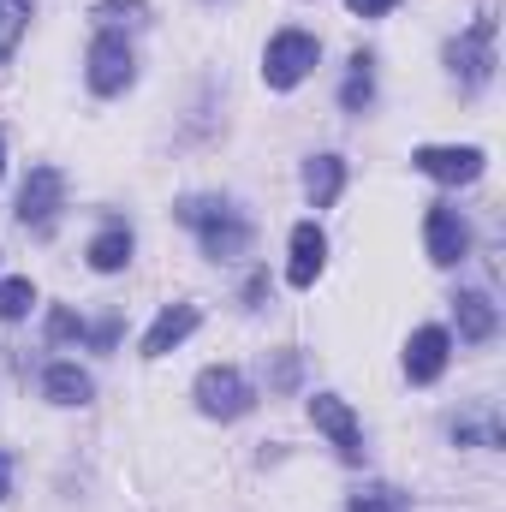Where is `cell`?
Masks as SVG:
<instances>
[{
  "instance_id": "1",
  "label": "cell",
  "mask_w": 506,
  "mask_h": 512,
  "mask_svg": "<svg viewBox=\"0 0 506 512\" xmlns=\"http://www.w3.org/2000/svg\"><path fill=\"white\" fill-rule=\"evenodd\" d=\"M173 215L203 239V256H215V262H233V256L251 251V221L221 197H185Z\"/></svg>"
},
{
  "instance_id": "2",
  "label": "cell",
  "mask_w": 506,
  "mask_h": 512,
  "mask_svg": "<svg viewBox=\"0 0 506 512\" xmlns=\"http://www.w3.org/2000/svg\"><path fill=\"white\" fill-rule=\"evenodd\" d=\"M316 54H322V42H316L310 30H274L268 48H262V84H268V90L304 84L310 66H316Z\"/></svg>"
},
{
  "instance_id": "3",
  "label": "cell",
  "mask_w": 506,
  "mask_h": 512,
  "mask_svg": "<svg viewBox=\"0 0 506 512\" xmlns=\"http://www.w3.org/2000/svg\"><path fill=\"white\" fill-rule=\"evenodd\" d=\"M447 66H453L459 90H483L495 78V12H477V24L447 42Z\"/></svg>"
},
{
  "instance_id": "4",
  "label": "cell",
  "mask_w": 506,
  "mask_h": 512,
  "mask_svg": "<svg viewBox=\"0 0 506 512\" xmlns=\"http://www.w3.org/2000/svg\"><path fill=\"white\" fill-rule=\"evenodd\" d=\"M191 393H197V411H203V417H221V423L245 417V411L256 405V387L245 382L233 364H209V370L197 376V387H191Z\"/></svg>"
},
{
  "instance_id": "5",
  "label": "cell",
  "mask_w": 506,
  "mask_h": 512,
  "mask_svg": "<svg viewBox=\"0 0 506 512\" xmlns=\"http://www.w3.org/2000/svg\"><path fill=\"white\" fill-rule=\"evenodd\" d=\"M483 161L489 155L477 143H423V149H411V167L435 185H471V179H483Z\"/></svg>"
},
{
  "instance_id": "6",
  "label": "cell",
  "mask_w": 506,
  "mask_h": 512,
  "mask_svg": "<svg viewBox=\"0 0 506 512\" xmlns=\"http://www.w3.org/2000/svg\"><path fill=\"white\" fill-rule=\"evenodd\" d=\"M84 78H90V90H96V96H120L131 78H137V60H131L126 36L102 30V36L90 42V54H84Z\"/></svg>"
},
{
  "instance_id": "7",
  "label": "cell",
  "mask_w": 506,
  "mask_h": 512,
  "mask_svg": "<svg viewBox=\"0 0 506 512\" xmlns=\"http://www.w3.org/2000/svg\"><path fill=\"white\" fill-rule=\"evenodd\" d=\"M60 203H66V173L60 167H30V179L18 191V221L30 233H48L54 215H60Z\"/></svg>"
},
{
  "instance_id": "8",
  "label": "cell",
  "mask_w": 506,
  "mask_h": 512,
  "mask_svg": "<svg viewBox=\"0 0 506 512\" xmlns=\"http://www.w3.org/2000/svg\"><path fill=\"white\" fill-rule=\"evenodd\" d=\"M310 423L340 447L346 465H364V429H358V417H352V405H346L340 393H316V399H310Z\"/></svg>"
},
{
  "instance_id": "9",
  "label": "cell",
  "mask_w": 506,
  "mask_h": 512,
  "mask_svg": "<svg viewBox=\"0 0 506 512\" xmlns=\"http://www.w3.org/2000/svg\"><path fill=\"white\" fill-rule=\"evenodd\" d=\"M423 245H429V262H435V268L465 262V256H471V227H465V215L447 209V203H435L429 221H423Z\"/></svg>"
},
{
  "instance_id": "10",
  "label": "cell",
  "mask_w": 506,
  "mask_h": 512,
  "mask_svg": "<svg viewBox=\"0 0 506 512\" xmlns=\"http://www.w3.org/2000/svg\"><path fill=\"white\" fill-rule=\"evenodd\" d=\"M447 358H453V334H447V328H417L411 346H405V376H411L417 387L441 382Z\"/></svg>"
},
{
  "instance_id": "11",
  "label": "cell",
  "mask_w": 506,
  "mask_h": 512,
  "mask_svg": "<svg viewBox=\"0 0 506 512\" xmlns=\"http://www.w3.org/2000/svg\"><path fill=\"white\" fill-rule=\"evenodd\" d=\"M197 322H203L197 304H167V310L149 322V334H143V358H167L173 346H185V340L197 334Z\"/></svg>"
},
{
  "instance_id": "12",
  "label": "cell",
  "mask_w": 506,
  "mask_h": 512,
  "mask_svg": "<svg viewBox=\"0 0 506 512\" xmlns=\"http://www.w3.org/2000/svg\"><path fill=\"white\" fill-rule=\"evenodd\" d=\"M322 262H328V239H322V227L316 221H298L292 227V262H286V286H316V274H322Z\"/></svg>"
},
{
  "instance_id": "13",
  "label": "cell",
  "mask_w": 506,
  "mask_h": 512,
  "mask_svg": "<svg viewBox=\"0 0 506 512\" xmlns=\"http://www.w3.org/2000/svg\"><path fill=\"white\" fill-rule=\"evenodd\" d=\"M453 316H459V340H465V346H489L495 328H501L489 292H459V298H453Z\"/></svg>"
},
{
  "instance_id": "14",
  "label": "cell",
  "mask_w": 506,
  "mask_h": 512,
  "mask_svg": "<svg viewBox=\"0 0 506 512\" xmlns=\"http://www.w3.org/2000/svg\"><path fill=\"white\" fill-rule=\"evenodd\" d=\"M304 191H310L316 209H334L340 191H346V161L340 155H310L304 161Z\"/></svg>"
},
{
  "instance_id": "15",
  "label": "cell",
  "mask_w": 506,
  "mask_h": 512,
  "mask_svg": "<svg viewBox=\"0 0 506 512\" xmlns=\"http://www.w3.org/2000/svg\"><path fill=\"white\" fill-rule=\"evenodd\" d=\"M90 268H96V274H120V268H126L131 262V227L126 221H114V227H102V233H96V239H90Z\"/></svg>"
},
{
  "instance_id": "16",
  "label": "cell",
  "mask_w": 506,
  "mask_h": 512,
  "mask_svg": "<svg viewBox=\"0 0 506 512\" xmlns=\"http://www.w3.org/2000/svg\"><path fill=\"white\" fill-rule=\"evenodd\" d=\"M42 393H48L54 405H90L96 382H90L78 364H48V370H42Z\"/></svg>"
},
{
  "instance_id": "17",
  "label": "cell",
  "mask_w": 506,
  "mask_h": 512,
  "mask_svg": "<svg viewBox=\"0 0 506 512\" xmlns=\"http://www.w3.org/2000/svg\"><path fill=\"white\" fill-rule=\"evenodd\" d=\"M370 102H376V72H370V54H358L352 72H346V84H340V108L346 114H364Z\"/></svg>"
},
{
  "instance_id": "18",
  "label": "cell",
  "mask_w": 506,
  "mask_h": 512,
  "mask_svg": "<svg viewBox=\"0 0 506 512\" xmlns=\"http://www.w3.org/2000/svg\"><path fill=\"white\" fill-rule=\"evenodd\" d=\"M30 0H0V66L12 60V48L24 42V30H30Z\"/></svg>"
},
{
  "instance_id": "19",
  "label": "cell",
  "mask_w": 506,
  "mask_h": 512,
  "mask_svg": "<svg viewBox=\"0 0 506 512\" xmlns=\"http://www.w3.org/2000/svg\"><path fill=\"white\" fill-rule=\"evenodd\" d=\"M36 304V286L24 280V274H12V280H0V322H18L24 310Z\"/></svg>"
},
{
  "instance_id": "20",
  "label": "cell",
  "mask_w": 506,
  "mask_h": 512,
  "mask_svg": "<svg viewBox=\"0 0 506 512\" xmlns=\"http://www.w3.org/2000/svg\"><path fill=\"white\" fill-rule=\"evenodd\" d=\"M411 501L399 495V489H387V483H376V489H364V495H352V507L346 512H405Z\"/></svg>"
},
{
  "instance_id": "21",
  "label": "cell",
  "mask_w": 506,
  "mask_h": 512,
  "mask_svg": "<svg viewBox=\"0 0 506 512\" xmlns=\"http://www.w3.org/2000/svg\"><path fill=\"white\" fill-rule=\"evenodd\" d=\"M90 328H84V316H72V310H48V340L54 346H66V340H84Z\"/></svg>"
},
{
  "instance_id": "22",
  "label": "cell",
  "mask_w": 506,
  "mask_h": 512,
  "mask_svg": "<svg viewBox=\"0 0 506 512\" xmlns=\"http://www.w3.org/2000/svg\"><path fill=\"white\" fill-rule=\"evenodd\" d=\"M96 18H126V24H143L149 6L143 0H96Z\"/></svg>"
},
{
  "instance_id": "23",
  "label": "cell",
  "mask_w": 506,
  "mask_h": 512,
  "mask_svg": "<svg viewBox=\"0 0 506 512\" xmlns=\"http://www.w3.org/2000/svg\"><path fill=\"white\" fill-rule=\"evenodd\" d=\"M346 6H352L358 18H381V12H393L399 0H346Z\"/></svg>"
},
{
  "instance_id": "24",
  "label": "cell",
  "mask_w": 506,
  "mask_h": 512,
  "mask_svg": "<svg viewBox=\"0 0 506 512\" xmlns=\"http://www.w3.org/2000/svg\"><path fill=\"white\" fill-rule=\"evenodd\" d=\"M90 340H96V346H114V340H120V322H114V316H108V322H96V328H90Z\"/></svg>"
},
{
  "instance_id": "25",
  "label": "cell",
  "mask_w": 506,
  "mask_h": 512,
  "mask_svg": "<svg viewBox=\"0 0 506 512\" xmlns=\"http://www.w3.org/2000/svg\"><path fill=\"white\" fill-rule=\"evenodd\" d=\"M292 376H298V358H292V352H286V358H280V364H274V387H292Z\"/></svg>"
},
{
  "instance_id": "26",
  "label": "cell",
  "mask_w": 506,
  "mask_h": 512,
  "mask_svg": "<svg viewBox=\"0 0 506 512\" xmlns=\"http://www.w3.org/2000/svg\"><path fill=\"white\" fill-rule=\"evenodd\" d=\"M6 495H12V459L0 453V501H6Z\"/></svg>"
},
{
  "instance_id": "27",
  "label": "cell",
  "mask_w": 506,
  "mask_h": 512,
  "mask_svg": "<svg viewBox=\"0 0 506 512\" xmlns=\"http://www.w3.org/2000/svg\"><path fill=\"white\" fill-rule=\"evenodd\" d=\"M0 173H6V131H0Z\"/></svg>"
}]
</instances>
